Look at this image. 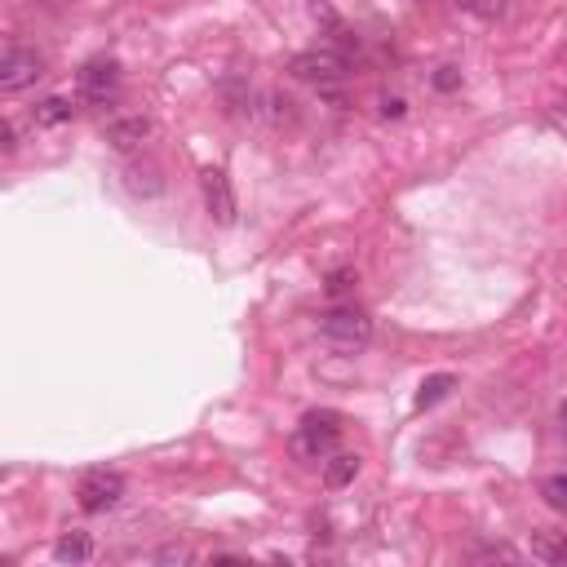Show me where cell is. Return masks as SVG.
Here are the masks:
<instances>
[{
    "mask_svg": "<svg viewBox=\"0 0 567 567\" xmlns=\"http://www.w3.org/2000/svg\"><path fill=\"white\" fill-rule=\"evenodd\" d=\"M319 337L333 350H342V355H359V350L373 342V315L355 302H333L319 315Z\"/></svg>",
    "mask_w": 567,
    "mask_h": 567,
    "instance_id": "cell-1",
    "label": "cell"
},
{
    "mask_svg": "<svg viewBox=\"0 0 567 567\" xmlns=\"http://www.w3.org/2000/svg\"><path fill=\"white\" fill-rule=\"evenodd\" d=\"M337 412H306L302 426L293 435V457L297 461H328L342 443V426H337Z\"/></svg>",
    "mask_w": 567,
    "mask_h": 567,
    "instance_id": "cell-2",
    "label": "cell"
},
{
    "mask_svg": "<svg viewBox=\"0 0 567 567\" xmlns=\"http://www.w3.org/2000/svg\"><path fill=\"white\" fill-rule=\"evenodd\" d=\"M288 71H293L297 80H306V85H315V89H337L342 80L350 76V63L337 49H306V54H297L293 63H288Z\"/></svg>",
    "mask_w": 567,
    "mask_h": 567,
    "instance_id": "cell-3",
    "label": "cell"
},
{
    "mask_svg": "<svg viewBox=\"0 0 567 567\" xmlns=\"http://www.w3.org/2000/svg\"><path fill=\"white\" fill-rule=\"evenodd\" d=\"M40 76H45V58H40L36 49H27V45L5 49V58H0V94H9V98L23 94Z\"/></svg>",
    "mask_w": 567,
    "mask_h": 567,
    "instance_id": "cell-4",
    "label": "cell"
},
{
    "mask_svg": "<svg viewBox=\"0 0 567 567\" xmlns=\"http://www.w3.org/2000/svg\"><path fill=\"white\" fill-rule=\"evenodd\" d=\"M80 98L94 102V107H111L120 98V63L116 58H89L76 76Z\"/></svg>",
    "mask_w": 567,
    "mask_h": 567,
    "instance_id": "cell-5",
    "label": "cell"
},
{
    "mask_svg": "<svg viewBox=\"0 0 567 567\" xmlns=\"http://www.w3.org/2000/svg\"><path fill=\"white\" fill-rule=\"evenodd\" d=\"M76 501L85 514H107L125 501V479L116 470H89L76 488Z\"/></svg>",
    "mask_w": 567,
    "mask_h": 567,
    "instance_id": "cell-6",
    "label": "cell"
},
{
    "mask_svg": "<svg viewBox=\"0 0 567 567\" xmlns=\"http://www.w3.org/2000/svg\"><path fill=\"white\" fill-rule=\"evenodd\" d=\"M200 187H204V204H209V218L218 226H231L235 222V195H231V182H226L222 169H204L200 173Z\"/></svg>",
    "mask_w": 567,
    "mask_h": 567,
    "instance_id": "cell-7",
    "label": "cell"
},
{
    "mask_svg": "<svg viewBox=\"0 0 567 567\" xmlns=\"http://www.w3.org/2000/svg\"><path fill=\"white\" fill-rule=\"evenodd\" d=\"M147 138H151V120L147 116H120V120H111L107 125V142L116 151H133V147H142Z\"/></svg>",
    "mask_w": 567,
    "mask_h": 567,
    "instance_id": "cell-8",
    "label": "cell"
},
{
    "mask_svg": "<svg viewBox=\"0 0 567 567\" xmlns=\"http://www.w3.org/2000/svg\"><path fill=\"white\" fill-rule=\"evenodd\" d=\"M125 187H129V195H138V200H156V195H164V178L151 160H133V164H125Z\"/></svg>",
    "mask_w": 567,
    "mask_h": 567,
    "instance_id": "cell-9",
    "label": "cell"
},
{
    "mask_svg": "<svg viewBox=\"0 0 567 567\" xmlns=\"http://www.w3.org/2000/svg\"><path fill=\"white\" fill-rule=\"evenodd\" d=\"M54 559L58 563H89L94 559V541L85 532H63L54 541Z\"/></svg>",
    "mask_w": 567,
    "mask_h": 567,
    "instance_id": "cell-10",
    "label": "cell"
},
{
    "mask_svg": "<svg viewBox=\"0 0 567 567\" xmlns=\"http://www.w3.org/2000/svg\"><path fill=\"white\" fill-rule=\"evenodd\" d=\"M71 120V102L67 98H40L36 107H32V125L36 129H58V125H67Z\"/></svg>",
    "mask_w": 567,
    "mask_h": 567,
    "instance_id": "cell-11",
    "label": "cell"
},
{
    "mask_svg": "<svg viewBox=\"0 0 567 567\" xmlns=\"http://www.w3.org/2000/svg\"><path fill=\"white\" fill-rule=\"evenodd\" d=\"M355 474H359L355 452H333V457L324 461V483L328 488H346V483H355Z\"/></svg>",
    "mask_w": 567,
    "mask_h": 567,
    "instance_id": "cell-12",
    "label": "cell"
},
{
    "mask_svg": "<svg viewBox=\"0 0 567 567\" xmlns=\"http://www.w3.org/2000/svg\"><path fill=\"white\" fill-rule=\"evenodd\" d=\"M532 554L541 563H567V536L563 532H536L532 536Z\"/></svg>",
    "mask_w": 567,
    "mask_h": 567,
    "instance_id": "cell-13",
    "label": "cell"
},
{
    "mask_svg": "<svg viewBox=\"0 0 567 567\" xmlns=\"http://www.w3.org/2000/svg\"><path fill=\"white\" fill-rule=\"evenodd\" d=\"M452 386H457V377H452V373H435V377H426V381H421V390H417V408H435Z\"/></svg>",
    "mask_w": 567,
    "mask_h": 567,
    "instance_id": "cell-14",
    "label": "cell"
},
{
    "mask_svg": "<svg viewBox=\"0 0 567 567\" xmlns=\"http://www.w3.org/2000/svg\"><path fill=\"white\" fill-rule=\"evenodd\" d=\"M355 284H359V275L350 271V266H342V271H333V275L324 280V293L333 297V302H346V293H350Z\"/></svg>",
    "mask_w": 567,
    "mask_h": 567,
    "instance_id": "cell-15",
    "label": "cell"
},
{
    "mask_svg": "<svg viewBox=\"0 0 567 567\" xmlns=\"http://www.w3.org/2000/svg\"><path fill=\"white\" fill-rule=\"evenodd\" d=\"M541 497L550 510H563L567 514V474H550V479L541 483Z\"/></svg>",
    "mask_w": 567,
    "mask_h": 567,
    "instance_id": "cell-16",
    "label": "cell"
},
{
    "mask_svg": "<svg viewBox=\"0 0 567 567\" xmlns=\"http://www.w3.org/2000/svg\"><path fill=\"white\" fill-rule=\"evenodd\" d=\"M457 9H466L474 18H501L505 14V0H452Z\"/></svg>",
    "mask_w": 567,
    "mask_h": 567,
    "instance_id": "cell-17",
    "label": "cell"
},
{
    "mask_svg": "<svg viewBox=\"0 0 567 567\" xmlns=\"http://www.w3.org/2000/svg\"><path fill=\"white\" fill-rule=\"evenodd\" d=\"M156 559H160V563H187V559H191V550H187V545H164Z\"/></svg>",
    "mask_w": 567,
    "mask_h": 567,
    "instance_id": "cell-18",
    "label": "cell"
},
{
    "mask_svg": "<svg viewBox=\"0 0 567 567\" xmlns=\"http://www.w3.org/2000/svg\"><path fill=\"white\" fill-rule=\"evenodd\" d=\"M435 85H439V89H457V85H461V76H457V67H439V76H435Z\"/></svg>",
    "mask_w": 567,
    "mask_h": 567,
    "instance_id": "cell-19",
    "label": "cell"
},
{
    "mask_svg": "<svg viewBox=\"0 0 567 567\" xmlns=\"http://www.w3.org/2000/svg\"><path fill=\"white\" fill-rule=\"evenodd\" d=\"M381 116H404V102H399V98H381Z\"/></svg>",
    "mask_w": 567,
    "mask_h": 567,
    "instance_id": "cell-20",
    "label": "cell"
},
{
    "mask_svg": "<svg viewBox=\"0 0 567 567\" xmlns=\"http://www.w3.org/2000/svg\"><path fill=\"white\" fill-rule=\"evenodd\" d=\"M5 151H9V156L18 151V129L14 125H5Z\"/></svg>",
    "mask_w": 567,
    "mask_h": 567,
    "instance_id": "cell-21",
    "label": "cell"
},
{
    "mask_svg": "<svg viewBox=\"0 0 567 567\" xmlns=\"http://www.w3.org/2000/svg\"><path fill=\"white\" fill-rule=\"evenodd\" d=\"M559 421H563V430H567V404L559 408Z\"/></svg>",
    "mask_w": 567,
    "mask_h": 567,
    "instance_id": "cell-22",
    "label": "cell"
}]
</instances>
